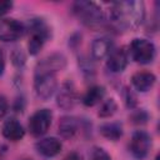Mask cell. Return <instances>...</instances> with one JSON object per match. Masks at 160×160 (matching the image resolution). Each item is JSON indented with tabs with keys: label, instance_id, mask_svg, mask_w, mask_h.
Wrapping results in <instances>:
<instances>
[{
	"label": "cell",
	"instance_id": "obj_18",
	"mask_svg": "<svg viewBox=\"0 0 160 160\" xmlns=\"http://www.w3.org/2000/svg\"><path fill=\"white\" fill-rule=\"evenodd\" d=\"M100 134L111 141H116L122 136V128L119 122H105L99 128Z\"/></svg>",
	"mask_w": 160,
	"mask_h": 160
},
{
	"label": "cell",
	"instance_id": "obj_16",
	"mask_svg": "<svg viewBox=\"0 0 160 160\" xmlns=\"http://www.w3.org/2000/svg\"><path fill=\"white\" fill-rule=\"evenodd\" d=\"M111 50H112V41L106 36L98 38L91 44V56L95 60H102L111 52Z\"/></svg>",
	"mask_w": 160,
	"mask_h": 160
},
{
	"label": "cell",
	"instance_id": "obj_20",
	"mask_svg": "<svg viewBox=\"0 0 160 160\" xmlns=\"http://www.w3.org/2000/svg\"><path fill=\"white\" fill-rule=\"evenodd\" d=\"M25 60H26V56L24 54V51L19 48L14 49L12 52H11V61L12 64L16 66V68H22L24 64H25Z\"/></svg>",
	"mask_w": 160,
	"mask_h": 160
},
{
	"label": "cell",
	"instance_id": "obj_11",
	"mask_svg": "<svg viewBox=\"0 0 160 160\" xmlns=\"http://www.w3.org/2000/svg\"><path fill=\"white\" fill-rule=\"evenodd\" d=\"M129 62V52L125 48L112 49L111 52L108 55L106 68L111 72H121L125 70Z\"/></svg>",
	"mask_w": 160,
	"mask_h": 160
},
{
	"label": "cell",
	"instance_id": "obj_24",
	"mask_svg": "<svg viewBox=\"0 0 160 160\" xmlns=\"http://www.w3.org/2000/svg\"><path fill=\"white\" fill-rule=\"evenodd\" d=\"M8 109H9V104H8L6 98L0 95V118H2L8 112Z\"/></svg>",
	"mask_w": 160,
	"mask_h": 160
},
{
	"label": "cell",
	"instance_id": "obj_6",
	"mask_svg": "<svg viewBox=\"0 0 160 160\" xmlns=\"http://www.w3.org/2000/svg\"><path fill=\"white\" fill-rule=\"evenodd\" d=\"M151 148V136L144 130H136L130 140L129 150L136 160H144Z\"/></svg>",
	"mask_w": 160,
	"mask_h": 160
},
{
	"label": "cell",
	"instance_id": "obj_17",
	"mask_svg": "<svg viewBox=\"0 0 160 160\" xmlns=\"http://www.w3.org/2000/svg\"><path fill=\"white\" fill-rule=\"evenodd\" d=\"M104 98H105V88L100 85H94L86 90L81 101L85 106L91 108V106L100 104L104 100Z\"/></svg>",
	"mask_w": 160,
	"mask_h": 160
},
{
	"label": "cell",
	"instance_id": "obj_23",
	"mask_svg": "<svg viewBox=\"0 0 160 160\" xmlns=\"http://www.w3.org/2000/svg\"><path fill=\"white\" fill-rule=\"evenodd\" d=\"M12 8V1L9 0H0V18L8 14Z\"/></svg>",
	"mask_w": 160,
	"mask_h": 160
},
{
	"label": "cell",
	"instance_id": "obj_22",
	"mask_svg": "<svg viewBox=\"0 0 160 160\" xmlns=\"http://www.w3.org/2000/svg\"><path fill=\"white\" fill-rule=\"evenodd\" d=\"M131 119L135 124H144L148 120V114L144 110H138L131 115Z\"/></svg>",
	"mask_w": 160,
	"mask_h": 160
},
{
	"label": "cell",
	"instance_id": "obj_10",
	"mask_svg": "<svg viewBox=\"0 0 160 160\" xmlns=\"http://www.w3.org/2000/svg\"><path fill=\"white\" fill-rule=\"evenodd\" d=\"M25 32V26L15 19L0 20V40L4 42H11L20 39Z\"/></svg>",
	"mask_w": 160,
	"mask_h": 160
},
{
	"label": "cell",
	"instance_id": "obj_15",
	"mask_svg": "<svg viewBox=\"0 0 160 160\" xmlns=\"http://www.w3.org/2000/svg\"><path fill=\"white\" fill-rule=\"evenodd\" d=\"M58 131L62 139H72L79 131V121L74 116H62L58 125Z\"/></svg>",
	"mask_w": 160,
	"mask_h": 160
},
{
	"label": "cell",
	"instance_id": "obj_21",
	"mask_svg": "<svg viewBox=\"0 0 160 160\" xmlns=\"http://www.w3.org/2000/svg\"><path fill=\"white\" fill-rule=\"evenodd\" d=\"M91 160H111V156L101 148H95L91 155Z\"/></svg>",
	"mask_w": 160,
	"mask_h": 160
},
{
	"label": "cell",
	"instance_id": "obj_8",
	"mask_svg": "<svg viewBox=\"0 0 160 160\" xmlns=\"http://www.w3.org/2000/svg\"><path fill=\"white\" fill-rule=\"evenodd\" d=\"M66 66V58L60 52H54L41 59L35 66V74H55Z\"/></svg>",
	"mask_w": 160,
	"mask_h": 160
},
{
	"label": "cell",
	"instance_id": "obj_12",
	"mask_svg": "<svg viewBox=\"0 0 160 160\" xmlns=\"http://www.w3.org/2000/svg\"><path fill=\"white\" fill-rule=\"evenodd\" d=\"M35 148L40 155H42L45 158H54L58 154H60L62 145H61V141L59 139L50 136V138L40 139L35 144Z\"/></svg>",
	"mask_w": 160,
	"mask_h": 160
},
{
	"label": "cell",
	"instance_id": "obj_2",
	"mask_svg": "<svg viewBox=\"0 0 160 160\" xmlns=\"http://www.w3.org/2000/svg\"><path fill=\"white\" fill-rule=\"evenodd\" d=\"M72 12L85 26L91 28V29L100 28L105 21V16H104L101 8L92 1L74 2Z\"/></svg>",
	"mask_w": 160,
	"mask_h": 160
},
{
	"label": "cell",
	"instance_id": "obj_4",
	"mask_svg": "<svg viewBox=\"0 0 160 160\" xmlns=\"http://www.w3.org/2000/svg\"><path fill=\"white\" fill-rule=\"evenodd\" d=\"M131 59L138 64H150L155 58V45L146 39H134L128 50Z\"/></svg>",
	"mask_w": 160,
	"mask_h": 160
},
{
	"label": "cell",
	"instance_id": "obj_13",
	"mask_svg": "<svg viewBox=\"0 0 160 160\" xmlns=\"http://www.w3.org/2000/svg\"><path fill=\"white\" fill-rule=\"evenodd\" d=\"M155 81H156V76L150 71H138L131 76L132 86L140 92L149 91L155 85Z\"/></svg>",
	"mask_w": 160,
	"mask_h": 160
},
{
	"label": "cell",
	"instance_id": "obj_27",
	"mask_svg": "<svg viewBox=\"0 0 160 160\" xmlns=\"http://www.w3.org/2000/svg\"><path fill=\"white\" fill-rule=\"evenodd\" d=\"M62 160H81V156L78 152H70Z\"/></svg>",
	"mask_w": 160,
	"mask_h": 160
},
{
	"label": "cell",
	"instance_id": "obj_7",
	"mask_svg": "<svg viewBox=\"0 0 160 160\" xmlns=\"http://www.w3.org/2000/svg\"><path fill=\"white\" fill-rule=\"evenodd\" d=\"M52 121V112L49 109L36 110L29 119V130L34 136H42L48 132Z\"/></svg>",
	"mask_w": 160,
	"mask_h": 160
},
{
	"label": "cell",
	"instance_id": "obj_5",
	"mask_svg": "<svg viewBox=\"0 0 160 160\" xmlns=\"http://www.w3.org/2000/svg\"><path fill=\"white\" fill-rule=\"evenodd\" d=\"M34 89L36 95L42 99H50L58 90V81L55 74H35L34 75Z\"/></svg>",
	"mask_w": 160,
	"mask_h": 160
},
{
	"label": "cell",
	"instance_id": "obj_1",
	"mask_svg": "<svg viewBox=\"0 0 160 160\" xmlns=\"http://www.w3.org/2000/svg\"><path fill=\"white\" fill-rule=\"evenodd\" d=\"M110 18L121 29H136L145 20V5L142 1L135 0L114 2L111 5Z\"/></svg>",
	"mask_w": 160,
	"mask_h": 160
},
{
	"label": "cell",
	"instance_id": "obj_26",
	"mask_svg": "<svg viewBox=\"0 0 160 160\" xmlns=\"http://www.w3.org/2000/svg\"><path fill=\"white\" fill-rule=\"evenodd\" d=\"M5 70V55H4V51L0 49V75H2Z\"/></svg>",
	"mask_w": 160,
	"mask_h": 160
},
{
	"label": "cell",
	"instance_id": "obj_19",
	"mask_svg": "<svg viewBox=\"0 0 160 160\" xmlns=\"http://www.w3.org/2000/svg\"><path fill=\"white\" fill-rule=\"evenodd\" d=\"M118 109V105L115 102V100L112 98L110 99H105L100 102V106H99V111H98V115L100 118H110L115 114Z\"/></svg>",
	"mask_w": 160,
	"mask_h": 160
},
{
	"label": "cell",
	"instance_id": "obj_14",
	"mask_svg": "<svg viewBox=\"0 0 160 160\" xmlns=\"http://www.w3.org/2000/svg\"><path fill=\"white\" fill-rule=\"evenodd\" d=\"M1 132H2V136L10 141H19L25 135V130L22 125L16 119H12V118L8 119L4 122L1 128Z\"/></svg>",
	"mask_w": 160,
	"mask_h": 160
},
{
	"label": "cell",
	"instance_id": "obj_25",
	"mask_svg": "<svg viewBox=\"0 0 160 160\" xmlns=\"http://www.w3.org/2000/svg\"><path fill=\"white\" fill-rule=\"evenodd\" d=\"M125 94H126V95H125V100H126L128 105H129L130 108H132V106L136 104V101H135V100H136V98L132 95V92H131L130 90H126V91H125Z\"/></svg>",
	"mask_w": 160,
	"mask_h": 160
},
{
	"label": "cell",
	"instance_id": "obj_3",
	"mask_svg": "<svg viewBox=\"0 0 160 160\" xmlns=\"http://www.w3.org/2000/svg\"><path fill=\"white\" fill-rule=\"evenodd\" d=\"M30 38L28 42V50L30 55H38L44 44L51 38V29L44 19H31L29 22Z\"/></svg>",
	"mask_w": 160,
	"mask_h": 160
},
{
	"label": "cell",
	"instance_id": "obj_9",
	"mask_svg": "<svg viewBox=\"0 0 160 160\" xmlns=\"http://www.w3.org/2000/svg\"><path fill=\"white\" fill-rule=\"evenodd\" d=\"M78 102V91L72 81H65L56 90V104L64 110H71Z\"/></svg>",
	"mask_w": 160,
	"mask_h": 160
}]
</instances>
